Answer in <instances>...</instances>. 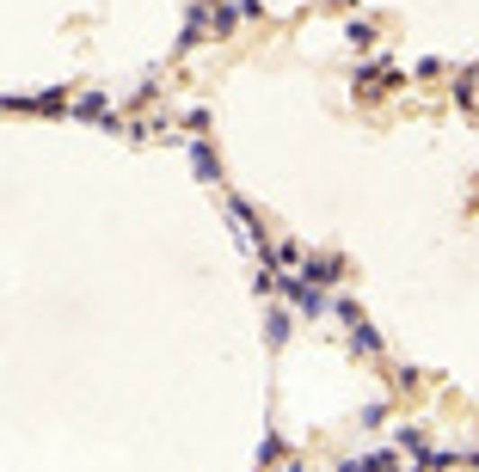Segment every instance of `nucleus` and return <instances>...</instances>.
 Segmentation results:
<instances>
[{"label":"nucleus","instance_id":"f257e3e1","mask_svg":"<svg viewBox=\"0 0 479 472\" xmlns=\"http://www.w3.org/2000/svg\"><path fill=\"white\" fill-rule=\"evenodd\" d=\"M339 472H400V454H393V448H381V454H357V460H344Z\"/></svg>","mask_w":479,"mask_h":472},{"label":"nucleus","instance_id":"f03ea898","mask_svg":"<svg viewBox=\"0 0 479 472\" xmlns=\"http://www.w3.org/2000/svg\"><path fill=\"white\" fill-rule=\"evenodd\" d=\"M339 319L350 325V337H357V350H381V337L369 332V325H363V313H357V307H339Z\"/></svg>","mask_w":479,"mask_h":472}]
</instances>
